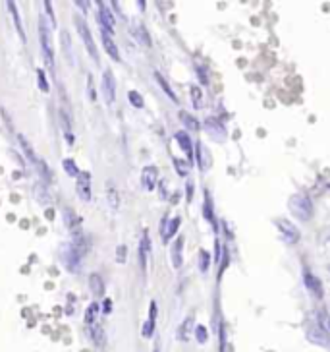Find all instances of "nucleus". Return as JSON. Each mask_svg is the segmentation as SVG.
Masks as SVG:
<instances>
[{"label":"nucleus","instance_id":"obj_1","mask_svg":"<svg viewBox=\"0 0 330 352\" xmlns=\"http://www.w3.org/2000/svg\"><path fill=\"white\" fill-rule=\"evenodd\" d=\"M290 211L295 219L299 221H309L313 217V201L309 199V195L305 194H295L290 197Z\"/></svg>","mask_w":330,"mask_h":352},{"label":"nucleus","instance_id":"obj_2","mask_svg":"<svg viewBox=\"0 0 330 352\" xmlns=\"http://www.w3.org/2000/svg\"><path fill=\"white\" fill-rule=\"evenodd\" d=\"M75 29H77L79 37L83 39V45H85L87 53L91 54L95 60H99V51H97V45H95V41H93V35H91V31H89L87 23L81 18H75Z\"/></svg>","mask_w":330,"mask_h":352},{"label":"nucleus","instance_id":"obj_3","mask_svg":"<svg viewBox=\"0 0 330 352\" xmlns=\"http://www.w3.org/2000/svg\"><path fill=\"white\" fill-rule=\"evenodd\" d=\"M39 37H41V47L45 53V62L49 68H54V49H52V39L49 29L45 27V23L39 25Z\"/></svg>","mask_w":330,"mask_h":352},{"label":"nucleus","instance_id":"obj_4","mask_svg":"<svg viewBox=\"0 0 330 352\" xmlns=\"http://www.w3.org/2000/svg\"><path fill=\"white\" fill-rule=\"evenodd\" d=\"M303 282H305V286H307L309 292H313L317 298H323V294H325L323 282H321V279L317 275H313L309 269H303Z\"/></svg>","mask_w":330,"mask_h":352},{"label":"nucleus","instance_id":"obj_5","mask_svg":"<svg viewBox=\"0 0 330 352\" xmlns=\"http://www.w3.org/2000/svg\"><path fill=\"white\" fill-rule=\"evenodd\" d=\"M75 188H77V194L83 201H89L91 199V175L89 173H79L77 178H75Z\"/></svg>","mask_w":330,"mask_h":352},{"label":"nucleus","instance_id":"obj_6","mask_svg":"<svg viewBox=\"0 0 330 352\" xmlns=\"http://www.w3.org/2000/svg\"><path fill=\"white\" fill-rule=\"evenodd\" d=\"M103 93L106 103H114V97H116V80H114V74L110 70H104L103 74Z\"/></svg>","mask_w":330,"mask_h":352},{"label":"nucleus","instance_id":"obj_7","mask_svg":"<svg viewBox=\"0 0 330 352\" xmlns=\"http://www.w3.org/2000/svg\"><path fill=\"white\" fill-rule=\"evenodd\" d=\"M99 21H101L104 31L108 29V35L114 31V16H112V12L108 10V6L104 2H99Z\"/></svg>","mask_w":330,"mask_h":352},{"label":"nucleus","instance_id":"obj_8","mask_svg":"<svg viewBox=\"0 0 330 352\" xmlns=\"http://www.w3.org/2000/svg\"><path fill=\"white\" fill-rule=\"evenodd\" d=\"M276 227L280 229V232L284 234V238H286L288 242L295 244V242L299 240V230L295 229V225L288 223V221H284V219H278V221H276Z\"/></svg>","mask_w":330,"mask_h":352},{"label":"nucleus","instance_id":"obj_9","mask_svg":"<svg viewBox=\"0 0 330 352\" xmlns=\"http://www.w3.org/2000/svg\"><path fill=\"white\" fill-rule=\"evenodd\" d=\"M64 219H66V225H68V230L77 238L81 234V219L71 211V209H64Z\"/></svg>","mask_w":330,"mask_h":352},{"label":"nucleus","instance_id":"obj_10","mask_svg":"<svg viewBox=\"0 0 330 352\" xmlns=\"http://www.w3.org/2000/svg\"><path fill=\"white\" fill-rule=\"evenodd\" d=\"M137 258H139V265H141V269H147V262H149V256H151V240H149V236L145 234L143 238H141V242H139V250H137Z\"/></svg>","mask_w":330,"mask_h":352},{"label":"nucleus","instance_id":"obj_11","mask_svg":"<svg viewBox=\"0 0 330 352\" xmlns=\"http://www.w3.org/2000/svg\"><path fill=\"white\" fill-rule=\"evenodd\" d=\"M79 258H81V254L77 252V248L75 246H66L64 248V264L68 269H75L77 265H79Z\"/></svg>","mask_w":330,"mask_h":352},{"label":"nucleus","instance_id":"obj_12","mask_svg":"<svg viewBox=\"0 0 330 352\" xmlns=\"http://www.w3.org/2000/svg\"><path fill=\"white\" fill-rule=\"evenodd\" d=\"M141 182L145 186V190L153 192L156 186V169L155 167H145L143 173H141Z\"/></svg>","mask_w":330,"mask_h":352},{"label":"nucleus","instance_id":"obj_13","mask_svg":"<svg viewBox=\"0 0 330 352\" xmlns=\"http://www.w3.org/2000/svg\"><path fill=\"white\" fill-rule=\"evenodd\" d=\"M101 37H103V45L104 49H106V53L110 54V58L112 60H120V53H118V47H116V43H114V39H112V35H108V31H101Z\"/></svg>","mask_w":330,"mask_h":352},{"label":"nucleus","instance_id":"obj_14","mask_svg":"<svg viewBox=\"0 0 330 352\" xmlns=\"http://www.w3.org/2000/svg\"><path fill=\"white\" fill-rule=\"evenodd\" d=\"M89 286H91V292L93 296H103L104 294V281L99 273H93L89 275Z\"/></svg>","mask_w":330,"mask_h":352},{"label":"nucleus","instance_id":"obj_15","mask_svg":"<svg viewBox=\"0 0 330 352\" xmlns=\"http://www.w3.org/2000/svg\"><path fill=\"white\" fill-rule=\"evenodd\" d=\"M178 229H180V217H174L170 223L164 221V225L160 227V234H162L164 240H170L174 234H176V230Z\"/></svg>","mask_w":330,"mask_h":352},{"label":"nucleus","instance_id":"obj_16","mask_svg":"<svg viewBox=\"0 0 330 352\" xmlns=\"http://www.w3.org/2000/svg\"><path fill=\"white\" fill-rule=\"evenodd\" d=\"M176 141L180 143V147L186 151V155L190 157V161L193 159V143H191V138L186 134V132H178L176 134Z\"/></svg>","mask_w":330,"mask_h":352},{"label":"nucleus","instance_id":"obj_17","mask_svg":"<svg viewBox=\"0 0 330 352\" xmlns=\"http://www.w3.org/2000/svg\"><path fill=\"white\" fill-rule=\"evenodd\" d=\"M182 248H184V236H178V240L172 246V264L176 269L182 267Z\"/></svg>","mask_w":330,"mask_h":352},{"label":"nucleus","instance_id":"obj_18","mask_svg":"<svg viewBox=\"0 0 330 352\" xmlns=\"http://www.w3.org/2000/svg\"><path fill=\"white\" fill-rule=\"evenodd\" d=\"M106 199H108L110 207L114 211H118V207H120V195H118V190L114 188V184H106Z\"/></svg>","mask_w":330,"mask_h":352},{"label":"nucleus","instance_id":"obj_19","mask_svg":"<svg viewBox=\"0 0 330 352\" xmlns=\"http://www.w3.org/2000/svg\"><path fill=\"white\" fill-rule=\"evenodd\" d=\"M155 80L158 82V86L162 88V91H164V93H166V95L172 99V103H178V97H176V93H174L172 88L168 86V82L162 78V74H160V72H155Z\"/></svg>","mask_w":330,"mask_h":352},{"label":"nucleus","instance_id":"obj_20","mask_svg":"<svg viewBox=\"0 0 330 352\" xmlns=\"http://www.w3.org/2000/svg\"><path fill=\"white\" fill-rule=\"evenodd\" d=\"M180 120L184 122V126L191 130V132H199V122L195 120V116H191L190 112H186V110H182L180 112Z\"/></svg>","mask_w":330,"mask_h":352},{"label":"nucleus","instance_id":"obj_21","mask_svg":"<svg viewBox=\"0 0 330 352\" xmlns=\"http://www.w3.org/2000/svg\"><path fill=\"white\" fill-rule=\"evenodd\" d=\"M203 215H205V219H207L208 223H212L214 225V213H212V199H210V194L205 192V205H203ZM214 229H216V225H214Z\"/></svg>","mask_w":330,"mask_h":352},{"label":"nucleus","instance_id":"obj_22","mask_svg":"<svg viewBox=\"0 0 330 352\" xmlns=\"http://www.w3.org/2000/svg\"><path fill=\"white\" fill-rule=\"evenodd\" d=\"M191 327H193V317H186V321H184V323L180 325V329H178V339H180V341H188Z\"/></svg>","mask_w":330,"mask_h":352},{"label":"nucleus","instance_id":"obj_23","mask_svg":"<svg viewBox=\"0 0 330 352\" xmlns=\"http://www.w3.org/2000/svg\"><path fill=\"white\" fill-rule=\"evenodd\" d=\"M17 140H19V145H21V149H23V153H25L27 157L31 159V161H35V163H39V161H37V157H35L33 147L29 145V141L25 140V136H23V134H17Z\"/></svg>","mask_w":330,"mask_h":352},{"label":"nucleus","instance_id":"obj_24","mask_svg":"<svg viewBox=\"0 0 330 352\" xmlns=\"http://www.w3.org/2000/svg\"><path fill=\"white\" fill-rule=\"evenodd\" d=\"M91 339H93V343L97 347H103L104 345V331L101 325H93L91 327Z\"/></svg>","mask_w":330,"mask_h":352},{"label":"nucleus","instance_id":"obj_25","mask_svg":"<svg viewBox=\"0 0 330 352\" xmlns=\"http://www.w3.org/2000/svg\"><path fill=\"white\" fill-rule=\"evenodd\" d=\"M97 312H99V304H97V302H95V304H91V306L87 308V312H85V323L87 325H95Z\"/></svg>","mask_w":330,"mask_h":352},{"label":"nucleus","instance_id":"obj_26","mask_svg":"<svg viewBox=\"0 0 330 352\" xmlns=\"http://www.w3.org/2000/svg\"><path fill=\"white\" fill-rule=\"evenodd\" d=\"M190 93H191V99H193V106H195V108H201V103H203V93H201V88L191 86Z\"/></svg>","mask_w":330,"mask_h":352},{"label":"nucleus","instance_id":"obj_27","mask_svg":"<svg viewBox=\"0 0 330 352\" xmlns=\"http://www.w3.org/2000/svg\"><path fill=\"white\" fill-rule=\"evenodd\" d=\"M60 122H62V126H64L66 140H68V143H71V141H73V136H71V126H69V118L66 112H60Z\"/></svg>","mask_w":330,"mask_h":352},{"label":"nucleus","instance_id":"obj_28","mask_svg":"<svg viewBox=\"0 0 330 352\" xmlns=\"http://www.w3.org/2000/svg\"><path fill=\"white\" fill-rule=\"evenodd\" d=\"M208 265H210V254H208L207 250H201V252H199V269H201L203 273H207Z\"/></svg>","mask_w":330,"mask_h":352},{"label":"nucleus","instance_id":"obj_29","mask_svg":"<svg viewBox=\"0 0 330 352\" xmlns=\"http://www.w3.org/2000/svg\"><path fill=\"white\" fill-rule=\"evenodd\" d=\"M195 147H197V149H195V155H197V163H199V169H201V171H205V169L208 167V163L205 161V149H203V145H201V143H197Z\"/></svg>","mask_w":330,"mask_h":352},{"label":"nucleus","instance_id":"obj_30","mask_svg":"<svg viewBox=\"0 0 330 352\" xmlns=\"http://www.w3.org/2000/svg\"><path fill=\"white\" fill-rule=\"evenodd\" d=\"M128 99H130V103L135 106V108H143V106H145V103H143V97L139 95L137 91H133V89L128 93Z\"/></svg>","mask_w":330,"mask_h":352},{"label":"nucleus","instance_id":"obj_31","mask_svg":"<svg viewBox=\"0 0 330 352\" xmlns=\"http://www.w3.org/2000/svg\"><path fill=\"white\" fill-rule=\"evenodd\" d=\"M195 339H197V343H201V345L207 343L208 333H207V327H205V325H197V327H195Z\"/></svg>","mask_w":330,"mask_h":352},{"label":"nucleus","instance_id":"obj_32","mask_svg":"<svg viewBox=\"0 0 330 352\" xmlns=\"http://www.w3.org/2000/svg\"><path fill=\"white\" fill-rule=\"evenodd\" d=\"M87 97H89V101H95V99H97V93H95V82H93V76H91V74L87 76Z\"/></svg>","mask_w":330,"mask_h":352},{"label":"nucleus","instance_id":"obj_33","mask_svg":"<svg viewBox=\"0 0 330 352\" xmlns=\"http://www.w3.org/2000/svg\"><path fill=\"white\" fill-rule=\"evenodd\" d=\"M135 35H137V41H141L143 45H151V39H149V33L145 31V27H143V25H139L137 29H135Z\"/></svg>","mask_w":330,"mask_h":352},{"label":"nucleus","instance_id":"obj_34","mask_svg":"<svg viewBox=\"0 0 330 352\" xmlns=\"http://www.w3.org/2000/svg\"><path fill=\"white\" fill-rule=\"evenodd\" d=\"M64 169H66V173H68L69 176H75V178H77V175H79V171H77V167L73 165L71 159H66V161H64Z\"/></svg>","mask_w":330,"mask_h":352},{"label":"nucleus","instance_id":"obj_35","mask_svg":"<svg viewBox=\"0 0 330 352\" xmlns=\"http://www.w3.org/2000/svg\"><path fill=\"white\" fill-rule=\"evenodd\" d=\"M174 167H176L178 175H182V176L188 175V167H186V161H182V159H174Z\"/></svg>","mask_w":330,"mask_h":352},{"label":"nucleus","instance_id":"obj_36","mask_svg":"<svg viewBox=\"0 0 330 352\" xmlns=\"http://www.w3.org/2000/svg\"><path fill=\"white\" fill-rule=\"evenodd\" d=\"M10 6V12H12V16H14V19H16V27H17V31H19V35L23 37V27H21V23H19V16H17V10H16V6L10 2L8 4Z\"/></svg>","mask_w":330,"mask_h":352},{"label":"nucleus","instance_id":"obj_37","mask_svg":"<svg viewBox=\"0 0 330 352\" xmlns=\"http://www.w3.org/2000/svg\"><path fill=\"white\" fill-rule=\"evenodd\" d=\"M126 254H128V248L126 246H118L116 248V262H118V264H124V262H126Z\"/></svg>","mask_w":330,"mask_h":352},{"label":"nucleus","instance_id":"obj_38","mask_svg":"<svg viewBox=\"0 0 330 352\" xmlns=\"http://www.w3.org/2000/svg\"><path fill=\"white\" fill-rule=\"evenodd\" d=\"M37 78H39V88H41V91H49V82H47V78H45V72L39 70Z\"/></svg>","mask_w":330,"mask_h":352},{"label":"nucleus","instance_id":"obj_39","mask_svg":"<svg viewBox=\"0 0 330 352\" xmlns=\"http://www.w3.org/2000/svg\"><path fill=\"white\" fill-rule=\"evenodd\" d=\"M156 312H158V308H156V302L153 300L151 306H149V321L156 323Z\"/></svg>","mask_w":330,"mask_h":352},{"label":"nucleus","instance_id":"obj_40","mask_svg":"<svg viewBox=\"0 0 330 352\" xmlns=\"http://www.w3.org/2000/svg\"><path fill=\"white\" fill-rule=\"evenodd\" d=\"M226 351V329L224 323H220V352Z\"/></svg>","mask_w":330,"mask_h":352},{"label":"nucleus","instance_id":"obj_41","mask_svg":"<svg viewBox=\"0 0 330 352\" xmlns=\"http://www.w3.org/2000/svg\"><path fill=\"white\" fill-rule=\"evenodd\" d=\"M110 310H112V300L110 298L103 300V312L104 314H110Z\"/></svg>","mask_w":330,"mask_h":352},{"label":"nucleus","instance_id":"obj_42","mask_svg":"<svg viewBox=\"0 0 330 352\" xmlns=\"http://www.w3.org/2000/svg\"><path fill=\"white\" fill-rule=\"evenodd\" d=\"M45 8H47V12H49V16H51V23L54 25V14H52V6L51 2H45Z\"/></svg>","mask_w":330,"mask_h":352},{"label":"nucleus","instance_id":"obj_43","mask_svg":"<svg viewBox=\"0 0 330 352\" xmlns=\"http://www.w3.org/2000/svg\"><path fill=\"white\" fill-rule=\"evenodd\" d=\"M197 74H199V78H201V82H203V84H207V76H205V68H197Z\"/></svg>","mask_w":330,"mask_h":352},{"label":"nucleus","instance_id":"obj_44","mask_svg":"<svg viewBox=\"0 0 330 352\" xmlns=\"http://www.w3.org/2000/svg\"><path fill=\"white\" fill-rule=\"evenodd\" d=\"M191 197H193V184L188 182V201H191Z\"/></svg>","mask_w":330,"mask_h":352},{"label":"nucleus","instance_id":"obj_45","mask_svg":"<svg viewBox=\"0 0 330 352\" xmlns=\"http://www.w3.org/2000/svg\"><path fill=\"white\" fill-rule=\"evenodd\" d=\"M327 331L330 333V317H327Z\"/></svg>","mask_w":330,"mask_h":352},{"label":"nucleus","instance_id":"obj_46","mask_svg":"<svg viewBox=\"0 0 330 352\" xmlns=\"http://www.w3.org/2000/svg\"><path fill=\"white\" fill-rule=\"evenodd\" d=\"M153 352H160V347H158V345H155V349H153Z\"/></svg>","mask_w":330,"mask_h":352},{"label":"nucleus","instance_id":"obj_47","mask_svg":"<svg viewBox=\"0 0 330 352\" xmlns=\"http://www.w3.org/2000/svg\"><path fill=\"white\" fill-rule=\"evenodd\" d=\"M329 188H330V184H329Z\"/></svg>","mask_w":330,"mask_h":352}]
</instances>
